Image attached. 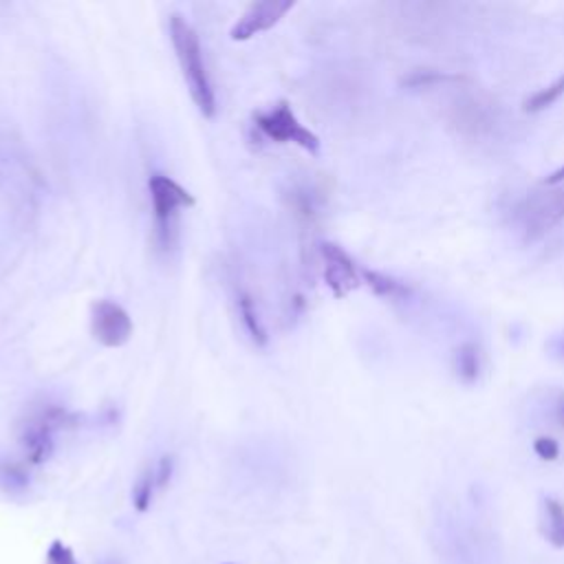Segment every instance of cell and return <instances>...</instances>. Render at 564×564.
I'll return each instance as SVG.
<instances>
[{
    "mask_svg": "<svg viewBox=\"0 0 564 564\" xmlns=\"http://www.w3.org/2000/svg\"><path fill=\"white\" fill-rule=\"evenodd\" d=\"M533 453L542 459V461H555L560 457V445L555 439L551 436H538L533 443Z\"/></svg>",
    "mask_w": 564,
    "mask_h": 564,
    "instance_id": "16",
    "label": "cell"
},
{
    "mask_svg": "<svg viewBox=\"0 0 564 564\" xmlns=\"http://www.w3.org/2000/svg\"><path fill=\"white\" fill-rule=\"evenodd\" d=\"M542 533L553 547H564V505L555 499L544 501Z\"/></svg>",
    "mask_w": 564,
    "mask_h": 564,
    "instance_id": "10",
    "label": "cell"
},
{
    "mask_svg": "<svg viewBox=\"0 0 564 564\" xmlns=\"http://www.w3.org/2000/svg\"><path fill=\"white\" fill-rule=\"evenodd\" d=\"M239 311H241V317H243V324L248 328V333L252 335V340L256 345H265L267 343V333H265V326L259 317V311H256V304L252 302L250 296H241L239 300Z\"/></svg>",
    "mask_w": 564,
    "mask_h": 564,
    "instance_id": "11",
    "label": "cell"
},
{
    "mask_svg": "<svg viewBox=\"0 0 564 564\" xmlns=\"http://www.w3.org/2000/svg\"><path fill=\"white\" fill-rule=\"evenodd\" d=\"M362 280L382 298H391V300H406L410 296V287L404 285L401 280L380 274V272H369L362 269Z\"/></svg>",
    "mask_w": 564,
    "mask_h": 564,
    "instance_id": "9",
    "label": "cell"
},
{
    "mask_svg": "<svg viewBox=\"0 0 564 564\" xmlns=\"http://www.w3.org/2000/svg\"><path fill=\"white\" fill-rule=\"evenodd\" d=\"M544 183H547V185H560V183H564V166H562L560 170H555L551 177H547Z\"/></svg>",
    "mask_w": 564,
    "mask_h": 564,
    "instance_id": "19",
    "label": "cell"
},
{
    "mask_svg": "<svg viewBox=\"0 0 564 564\" xmlns=\"http://www.w3.org/2000/svg\"><path fill=\"white\" fill-rule=\"evenodd\" d=\"M562 95H564V75L557 77L553 84H549V86L536 91V93L525 101V110H527V112L547 110V108L553 106Z\"/></svg>",
    "mask_w": 564,
    "mask_h": 564,
    "instance_id": "13",
    "label": "cell"
},
{
    "mask_svg": "<svg viewBox=\"0 0 564 564\" xmlns=\"http://www.w3.org/2000/svg\"><path fill=\"white\" fill-rule=\"evenodd\" d=\"M457 371H459V377L468 384L477 382L479 373H481V353L475 345H466L459 349L457 353Z\"/></svg>",
    "mask_w": 564,
    "mask_h": 564,
    "instance_id": "14",
    "label": "cell"
},
{
    "mask_svg": "<svg viewBox=\"0 0 564 564\" xmlns=\"http://www.w3.org/2000/svg\"><path fill=\"white\" fill-rule=\"evenodd\" d=\"M47 564H80L73 549L62 540H53L47 551Z\"/></svg>",
    "mask_w": 564,
    "mask_h": 564,
    "instance_id": "15",
    "label": "cell"
},
{
    "mask_svg": "<svg viewBox=\"0 0 564 564\" xmlns=\"http://www.w3.org/2000/svg\"><path fill=\"white\" fill-rule=\"evenodd\" d=\"M172 472H175V459L168 457V455L161 457L159 464L155 466V481H157V488H159V490H164V488L170 483Z\"/></svg>",
    "mask_w": 564,
    "mask_h": 564,
    "instance_id": "17",
    "label": "cell"
},
{
    "mask_svg": "<svg viewBox=\"0 0 564 564\" xmlns=\"http://www.w3.org/2000/svg\"><path fill=\"white\" fill-rule=\"evenodd\" d=\"M551 347V351L555 353V356H560V358H564V335H560V337H555V340L549 345Z\"/></svg>",
    "mask_w": 564,
    "mask_h": 564,
    "instance_id": "18",
    "label": "cell"
},
{
    "mask_svg": "<svg viewBox=\"0 0 564 564\" xmlns=\"http://www.w3.org/2000/svg\"><path fill=\"white\" fill-rule=\"evenodd\" d=\"M322 259H324V280L337 298H345L347 293H351L362 285V269H358L353 259L343 248L324 243Z\"/></svg>",
    "mask_w": 564,
    "mask_h": 564,
    "instance_id": "6",
    "label": "cell"
},
{
    "mask_svg": "<svg viewBox=\"0 0 564 564\" xmlns=\"http://www.w3.org/2000/svg\"><path fill=\"white\" fill-rule=\"evenodd\" d=\"M564 220V183L527 194L516 207V225L525 241H540Z\"/></svg>",
    "mask_w": 564,
    "mask_h": 564,
    "instance_id": "2",
    "label": "cell"
},
{
    "mask_svg": "<svg viewBox=\"0 0 564 564\" xmlns=\"http://www.w3.org/2000/svg\"><path fill=\"white\" fill-rule=\"evenodd\" d=\"M58 421H60V412H49L29 425L25 434V449L32 464H45L51 457V449H53L51 434Z\"/></svg>",
    "mask_w": 564,
    "mask_h": 564,
    "instance_id": "8",
    "label": "cell"
},
{
    "mask_svg": "<svg viewBox=\"0 0 564 564\" xmlns=\"http://www.w3.org/2000/svg\"><path fill=\"white\" fill-rule=\"evenodd\" d=\"M151 196H153V207H155V220L159 232L166 237L172 228V220L177 216V209L181 207H192L194 199L190 196L188 190H183L179 183L164 175H153L151 177Z\"/></svg>",
    "mask_w": 564,
    "mask_h": 564,
    "instance_id": "5",
    "label": "cell"
},
{
    "mask_svg": "<svg viewBox=\"0 0 564 564\" xmlns=\"http://www.w3.org/2000/svg\"><path fill=\"white\" fill-rule=\"evenodd\" d=\"M157 481H155V468L144 470V475L137 479L135 488H133V507L137 512H148L153 505V496L157 492Z\"/></svg>",
    "mask_w": 564,
    "mask_h": 564,
    "instance_id": "12",
    "label": "cell"
},
{
    "mask_svg": "<svg viewBox=\"0 0 564 564\" xmlns=\"http://www.w3.org/2000/svg\"><path fill=\"white\" fill-rule=\"evenodd\" d=\"M170 36L172 45L185 77V84L190 88V95L196 104V108L203 112L205 118H214L216 112V99H214V88L203 62V51L199 36L190 27V23L181 16H172L170 21Z\"/></svg>",
    "mask_w": 564,
    "mask_h": 564,
    "instance_id": "1",
    "label": "cell"
},
{
    "mask_svg": "<svg viewBox=\"0 0 564 564\" xmlns=\"http://www.w3.org/2000/svg\"><path fill=\"white\" fill-rule=\"evenodd\" d=\"M560 415H562V419H564V399H562V404H560Z\"/></svg>",
    "mask_w": 564,
    "mask_h": 564,
    "instance_id": "20",
    "label": "cell"
},
{
    "mask_svg": "<svg viewBox=\"0 0 564 564\" xmlns=\"http://www.w3.org/2000/svg\"><path fill=\"white\" fill-rule=\"evenodd\" d=\"M93 335L104 347H124L133 335V322L120 304L99 300L93 304Z\"/></svg>",
    "mask_w": 564,
    "mask_h": 564,
    "instance_id": "4",
    "label": "cell"
},
{
    "mask_svg": "<svg viewBox=\"0 0 564 564\" xmlns=\"http://www.w3.org/2000/svg\"><path fill=\"white\" fill-rule=\"evenodd\" d=\"M293 8L291 0H263V3H254L241 21L232 29L235 40H250L274 25L280 23V19Z\"/></svg>",
    "mask_w": 564,
    "mask_h": 564,
    "instance_id": "7",
    "label": "cell"
},
{
    "mask_svg": "<svg viewBox=\"0 0 564 564\" xmlns=\"http://www.w3.org/2000/svg\"><path fill=\"white\" fill-rule=\"evenodd\" d=\"M256 122H259V129L274 142H280V144L293 142L309 153H317L320 148V140L298 122L293 110L287 104H280L269 112H263V116L256 118Z\"/></svg>",
    "mask_w": 564,
    "mask_h": 564,
    "instance_id": "3",
    "label": "cell"
}]
</instances>
